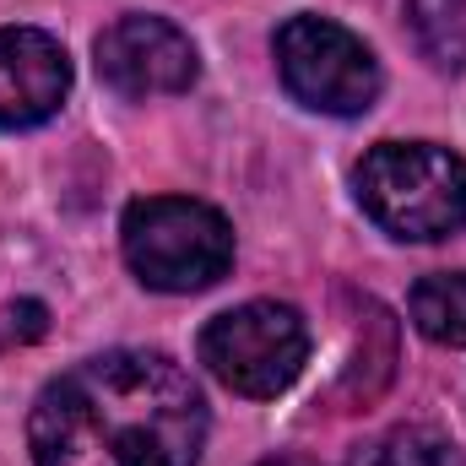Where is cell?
<instances>
[{"mask_svg": "<svg viewBox=\"0 0 466 466\" xmlns=\"http://www.w3.org/2000/svg\"><path fill=\"white\" fill-rule=\"evenodd\" d=\"M207 401L168 352L115 348L44 385L27 418L33 466H196Z\"/></svg>", "mask_w": 466, "mask_h": 466, "instance_id": "cell-1", "label": "cell"}, {"mask_svg": "<svg viewBox=\"0 0 466 466\" xmlns=\"http://www.w3.org/2000/svg\"><path fill=\"white\" fill-rule=\"evenodd\" d=\"M358 207L390 238H451L466 228V157L434 141H380L363 152Z\"/></svg>", "mask_w": 466, "mask_h": 466, "instance_id": "cell-2", "label": "cell"}, {"mask_svg": "<svg viewBox=\"0 0 466 466\" xmlns=\"http://www.w3.org/2000/svg\"><path fill=\"white\" fill-rule=\"evenodd\" d=\"M119 244L130 271L157 293H201L233 266L228 218L190 196H147L125 207Z\"/></svg>", "mask_w": 466, "mask_h": 466, "instance_id": "cell-3", "label": "cell"}, {"mask_svg": "<svg viewBox=\"0 0 466 466\" xmlns=\"http://www.w3.org/2000/svg\"><path fill=\"white\" fill-rule=\"evenodd\" d=\"M309 358V326L293 304L277 299H249L238 309H223L201 331V363L212 380H223L233 396L266 401L282 396Z\"/></svg>", "mask_w": 466, "mask_h": 466, "instance_id": "cell-4", "label": "cell"}, {"mask_svg": "<svg viewBox=\"0 0 466 466\" xmlns=\"http://www.w3.org/2000/svg\"><path fill=\"white\" fill-rule=\"evenodd\" d=\"M277 76L282 87L315 109V115H369L374 98H380V60L374 49L348 33L342 22H326V16H288L277 27Z\"/></svg>", "mask_w": 466, "mask_h": 466, "instance_id": "cell-5", "label": "cell"}, {"mask_svg": "<svg viewBox=\"0 0 466 466\" xmlns=\"http://www.w3.org/2000/svg\"><path fill=\"white\" fill-rule=\"evenodd\" d=\"M98 76L119 98H168L190 93L201 76L196 44L163 16H119L98 33Z\"/></svg>", "mask_w": 466, "mask_h": 466, "instance_id": "cell-6", "label": "cell"}, {"mask_svg": "<svg viewBox=\"0 0 466 466\" xmlns=\"http://www.w3.org/2000/svg\"><path fill=\"white\" fill-rule=\"evenodd\" d=\"M71 93V55L44 27H0V130H33L60 115Z\"/></svg>", "mask_w": 466, "mask_h": 466, "instance_id": "cell-7", "label": "cell"}, {"mask_svg": "<svg viewBox=\"0 0 466 466\" xmlns=\"http://www.w3.org/2000/svg\"><path fill=\"white\" fill-rule=\"evenodd\" d=\"M412 309V326L440 342V348H466V271H440V277H423L407 299Z\"/></svg>", "mask_w": 466, "mask_h": 466, "instance_id": "cell-8", "label": "cell"}, {"mask_svg": "<svg viewBox=\"0 0 466 466\" xmlns=\"http://www.w3.org/2000/svg\"><path fill=\"white\" fill-rule=\"evenodd\" d=\"M407 27L434 71L466 66V0H407Z\"/></svg>", "mask_w": 466, "mask_h": 466, "instance_id": "cell-9", "label": "cell"}, {"mask_svg": "<svg viewBox=\"0 0 466 466\" xmlns=\"http://www.w3.org/2000/svg\"><path fill=\"white\" fill-rule=\"evenodd\" d=\"M44 326H49V309L33 299L0 309V342H33V337H44Z\"/></svg>", "mask_w": 466, "mask_h": 466, "instance_id": "cell-10", "label": "cell"}, {"mask_svg": "<svg viewBox=\"0 0 466 466\" xmlns=\"http://www.w3.org/2000/svg\"><path fill=\"white\" fill-rule=\"evenodd\" d=\"M260 466H309V461H299V456H277V461H260Z\"/></svg>", "mask_w": 466, "mask_h": 466, "instance_id": "cell-11", "label": "cell"}]
</instances>
